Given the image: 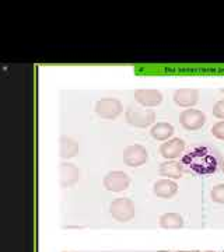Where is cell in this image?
Segmentation results:
<instances>
[{
  "mask_svg": "<svg viewBox=\"0 0 224 252\" xmlns=\"http://www.w3.org/2000/svg\"><path fill=\"white\" fill-rule=\"evenodd\" d=\"M178 252H199V251H178Z\"/></svg>",
  "mask_w": 224,
  "mask_h": 252,
  "instance_id": "20",
  "label": "cell"
},
{
  "mask_svg": "<svg viewBox=\"0 0 224 252\" xmlns=\"http://www.w3.org/2000/svg\"><path fill=\"white\" fill-rule=\"evenodd\" d=\"M199 99V91L195 89H179L174 93V101L175 104L182 108H191L193 107Z\"/></svg>",
  "mask_w": 224,
  "mask_h": 252,
  "instance_id": "10",
  "label": "cell"
},
{
  "mask_svg": "<svg viewBox=\"0 0 224 252\" xmlns=\"http://www.w3.org/2000/svg\"><path fill=\"white\" fill-rule=\"evenodd\" d=\"M160 225L165 230H175L184 225V219L178 213H165L160 217Z\"/></svg>",
  "mask_w": 224,
  "mask_h": 252,
  "instance_id": "16",
  "label": "cell"
},
{
  "mask_svg": "<svg viewBox=\"0 0 224 252\" xmlns=\"http://www.w3.org/2000/svg\"><path fill=\"white\" fill-rule=\"evenodd\" d=\"M153 192L159 198L170 199L178 192V185H177V182L168 180V178L167 180H159L153 187Z\"/></svg>",
  "mask_w": 224,
  "mask_h": 252,
  "instance_id": "12",
  "label": "cell"
},
{
  "mask_svg": "<svg viewBox=\"0 0 224 252\" xmlns=\"http://www.w3.org/2000/svg\"><path fill=\"white\" fill-rule=\"evenodd\" d=\"M149 153L142 144L128 146L124 152V162L129 167H142L147 162Z\"/></svg>",
  "mask_w": 224,
  "mask_h": 252,
  "instance_id": "6",
  "label": "cell"
},
{
  "mask_svg": "<svg viewBox=\"0 0 224 252\" xmlns=\"http://www.w3.org/2000/svg\"><path fill=\"white\" fill-rule=\"evenodd\" d=\"M174 126L168 122H159L152 126L150 133L156 140H168L171 136L174 135Z\"/></svg>",
  "mask_w": 224,
  "mask_h": 252,
  "instance_id": "14",
  "label": "cell"
},
{
  "mask_svg": "<svg viewBox=\"0 0 224 252\" xmlns=\"http://www.w3.org/2000/svg\"><path fill=\"white\" fill-rule=\"evenodd\" d=\"M222 93H223V94H224V89H222Z\"/></svg>",
  "mask_w": 224,
  "mask_h": 252,
  "instance_id": "21",
  "label": "cell"
},
{
  "mask_svg": "<svg viewBox=\"0 0 224 252\" xmlns=\"http://www.w3.org/2000/svg\"><path fill=\"white\" fill-rule=\"evenodd\" d=\"M212 135L217 137L219 140H224V121H220L212 127Z\"/></svg>",
  "mask_w": 224,
  "mask_h": 252,
  "instance_id": "18",
  "label": "cell"
},
{
  "mask_svg": "<svg viewBox=\"0 0 224 252\" xmlns=\"http://www.w3.org/2000/svg\"><path fill=\"white\" fill-rule=\"evenodd\" d=\"M205 122L206 115L199 109L188 108L179 115V124L187 130H197L205 125Z\"/></svg>",
  "mask_w": 224,
  "mask_h": 252,
  "instance_id": "5",
  "label": "cell"
},
{
  "mask_svg": "<svg viewBox=\"0 0 224 252\" xmlns=\"http://www.w3.org/2000/svg\"><path fill=\"white\" fill-rule=\"evenodd\" d=\"M104 187L111 192H122L129 188L130 178L124 171H111L104 177Z\"/></svg>",
  "mask_w": 224,
  "mask_h": 252,
  "instance_id": "7",
  "label": "cell"
},
{
  "mask_svg": "<svg viewBox=\"0 0 224 252\" xmlns=\"http://www.w3.org/2000/svg\"><path fill=\"white\" fill-rule=\"evenodd\" d=\"M160 174L168 180H178L184 175V164L174 160H167L160 165Z\"/></svg>",
  "mask_w": 224,
  "mask_h": 252,
  "instance_id": "13",
  "label": "cell"
},
{
  "mask_svg": "<svg viewBox=\"0 0 224 252\" xmlns=\"http://www.w3.org/2000/svg\"><path fill=\"white\" fill-rule=\"evenodd\" d=\"M223 174H224V164H223Z\"/></svg>",
  "mask_w": 224,
  "mask_h": 252,
  "instance_id": "22",
  "label": "cell"
},
{
  "mask_svg": "<svg viewBox=\"0 0 224 252\" xmlns=\"http://www.w3.org/2000/svg\"><path fill=\"white\" fill-rule=\"evenodd\" d=\"M109 212L115 220L121 223H126L134 217V203L128 198H118L112 200Z\"/></svg>",
  "mask_w": 224,
  "mask_h": 252,
  "instance_id": "3",
  "label": "cell"
},
{
  "mask_svg": "<svg viewBox=\"0 0 224 252\" xmlns=\"http://www.w3.org/2000/svg\"><path fill=\"white\" fill-rule=\"evenodd\" d=\"M207 252H213V251H207Z\"/></svg>",
  "mask_w": 224,
  "mask_h": 252,
  "instance_id": "23",
  "label": "cell"
},
{
  "mask_svg": "<svg viewBox=\"0 0 224 252\" xmlns=\"http://www.w3.org/2000/svg\"><path fill=\"white\" fill-rule=\"evenodd\" d=\"M210 198L216 203H224V184H219L210 190Z\"/></svg>",
  "mask_w": 224,
  "mask_h": 252,
  "instance_id": "17",
  "label": "cell"
},
{
  "mask_svg": "<svg viewBox=\"0 0 224 252\" xmlns=\"http://www.w3.org/2000/svg\"><path fill=\"white\" fill-rule=\"evenodd\" d=\"M222 162L220 153L209 146H197L182 157V164L199 175L215 174Z\"/></svg>",
  "mask_w": 224,
  "mask_h": 252,
  "instance_id": "1",
  "label": "cell"
},
{
  "mask_svg": "<svg viewBox=\"0 0 224 252\" xmlns=\"http://www.w3.org/2000/svg\"><path fill=\"white\" fill-rule=\"evenodd\" d=\"M213 117L224 121V99H220V101H217L215 104V107H213Z\"/></svg>",
  "mask_w": 224,
  "mask_h": 252,
  "instance_id": "19",
  "label": "cell"
},
{
  "mask_svg": "<svg viewBox=\"0 0 224 252\" xmlns=\"http://www.w3.org/2000/svg\"><path fill=\"white\" fill-rule=\"evenodd\" d=\"M185 150V142L179 137H174L170 139L167 142L160 146V153L164 158L167 160H172V158H177L179 157L182 152Z\"/></svg>",
  "mask_w": 224,
  "mask_h": 252,
  "instance_id": "9",
  "label": "cell"
},
{
  "mask_svg": "<svg viewBox=\"0 0 224 252\" xmlns=\"http://www.w3.org/2000/svg\"><path fill=\"white\" fill-rule=\"evenodd\" d=\"M122 102L117 98H101L96 102V112L104 119H115L122 114Z\"/></svg>",
  "mask_w": 224,
  "mask_h": 252,
  "instance_id": "4",
  "label": "cell"
},
{
  "mask_svg": "<svg viewBox=\"0 0 224 252\" xmlns=\"http://www.w3.org/2000/svg\"><path fill=\"white\" fill-rule=\"evenodd\" d=\"M125 118L128 124L136 127H147L156 121V112L153 109L140 108V107H129L126 109Z\"/></svg>",
  "mask_w": 224,
  "mask_h": 252,
  "instance_id": "2",
  "label": "cell"
},
{
  "mask_svg": "<svg viewBox=\"0 0 224 252\" xmlns=\"http://www.w3.org/2000/svg\"><path fill=\"white\" fill-rule=\"evenodd\" d=\"M79 153V143L67 136L61 137V157L62 158H72Z\"/></svg>",
  "mask_w": 224,
  "mask_h": 252,
  "instance_id": "15",
  "label": "cell"
},
{
  "mask_svg": "<svg viewBox=\"0 0 224 252\" xmlns=\"http://www.w3.org/2000/svg\"><path fill=\"white\" fill-rule=\"evenodd\" d=\"M80 180V170L72 162H62L61 164V185L62 187H73Z\"/></svg>",
  "mask_w": 224,
  "mask_h": 252,
  "instance_id": "11",
  "label": "cell"
},
{
  "mask_svg": "<svg viewBox=\"0 0 224 252\" xmlns=\"http://www.w3.org/2000/svg\"><path fill=\"white\" fill-rule=\"evenodd\" d=\"M134 99L142 107H156L162 101L161 91L153 90V89H142L134 91Z\"/></svg>",
  "mask_w": 224,
  "mask_h": 252,
  "instance_id": "8",
  "label": "cell"
}]
</instances>
